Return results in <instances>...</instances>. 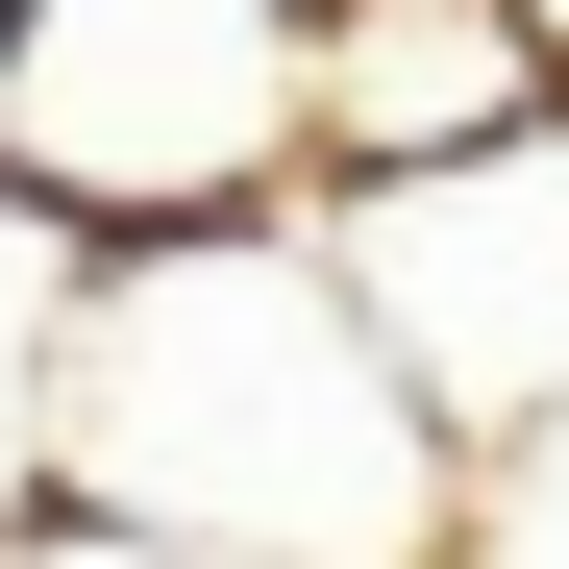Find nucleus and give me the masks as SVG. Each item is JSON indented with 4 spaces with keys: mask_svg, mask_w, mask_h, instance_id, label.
I'll list each match as a JSON object with an SVG mask.
<instances>
[{
    "mask_svg": "<svg viewBox=\"0 0 569 569\" xmlns=\"http://www.w3.org/2000/svg\"><path fill=\"white\" fill-rule=\"evenodd\" d=\"M520 26H545V74H569V0H520Z\"/></svg>",
    "mask_w": 569,
    "mask_h": 569,
    "instance_id": "nucleus-8",
    "label": "nucleus"
},
{
    "mask_svg": "<svg viewBox=\"0 0 569 569\" xmlns=\"http://www.w3.org/2000/svg\"><path fill=\"white\" fill-rule=\"evenodd\" d=\"M50 520H100L149 569H446L470 545V446L347 322L322 223H199V248H100L74 272Z\"/></svg>",
    "mask_w": 569,
    "mask_h": 569,
    "instance_id": "nucleus-1",
    "label": "nucleus"
},
{
    "mask_svg": "<svg viewBox=\"0 0 569 569\" xmlns=\"http://www.w3.org/2000/svg\"><path fill=\"white\" fill-rule=\"evenodd\" d=\"M569 124V74L520 0H322V199L347 173H446V149H520Z\"/></svg>",
    "mask_w": 569,
    "mask_h": 569,
    "instance_id": "nucleus-4",
    "label": "nucleus"
},
{
    "mask_svg": "<svg viewBox=\"0 0 569 569\" xmlns=\"http://www.w3.org/2000/svg\"><path fill=\"white\" fill-rule=\"evenodd\" d=\"M0 569H149V545H100V520H26V545H0Z\"/></svg>",
    "mask_w": 569,
    "mask_h": 569,
    "instance_id": "nucleus-7",
    "label": "nucleus"
},
{
    "mask_svg": "<svg viewBox=\"0 0 569 569\" xmlns=\"http://www.w3.org/2000/svg\"><path fill=\"white\" fill-rule=\"evenodd\" d=\"M322 272H347V322L397 347V397L496 470L569 421V124L520 149H446V173H347V199H298Z\"/></svg>",
    "mask_w": 569,
    "mask_h": 569,
    "instance_id": "nucleus-3",
    "label": "nucleus"
},
{
    "mask_svg": "<svg viewBox=\"0 0 569 569\" xmlns=\"http://www.w3.org/2000/svg\"><path fill=\"white\" fill-rule=\"evenodd\" d=\"M74 272H100V248H50L26 199H0V545L50 520V347H74Z\"/></svg>",
    "mask_w": 569,
    "mask_h": 569,
    "instance_id": "nucleus-5",
    "label": "nucleus"
},
{
    "mask_svg": "<svg viewBox=\"0 0 569 569\" xmlns=\"http://www.w3.org/2000/svg\"><path fill=\"white\" fill-rule=\"evenodd\" d=\"M0 199L50 248H199L322 199V0H0Z\"/></svg>",
    "mask_w": 569,
    "mask_h": 569,
    "instance_id": "nucleus-2",
    "label": "nucleus"
},
{
    "mask_svg": "<svg viewBox=\"0 0 569 569\" xmlns=\"http://www.w3.org/2000/svg\"><path fill=\"white\" fill-rule=\"evenodd\" d=\"M446 569H569V421L470 470V545H446Z\"/></svg>",
    "mask_w": 569,
    "mask_h": 569,
    "instance_id": "nucleus-6",
    "label": "nucleus"
}]
</instances>
